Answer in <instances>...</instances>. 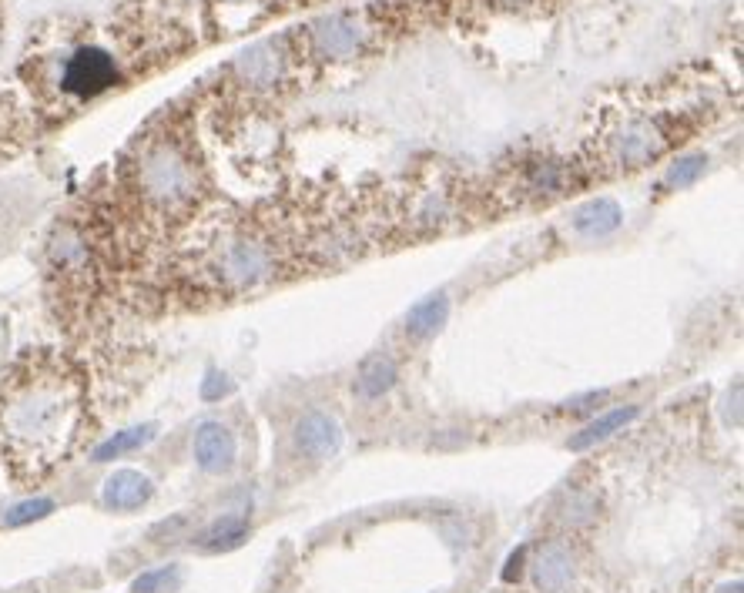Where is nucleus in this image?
<instances>
[{
  "instance_id": "ddd939ff",
  "label": "nucleus",
  "mask_w": 744,
  "mask_h": 593,
  "mask_svg": "<svg viewBox=\"0 0 744 593\" xmlns=\"http://www.w3.org/2000/svg\"><path fill=\"white\" fill-rule=\"evenodd\" d=\"M637 416H641V409H637V406L610 409V413H604L600 419H594V423H587V429H580V433H577L574 439H570V449H574V453H580V449H590V446L604 443V439L614 436L617 429L631 426Z\"/></svg>"
},
{
  "instance_id": "412c9836",
  "label": "nucleus",
  "mask_w": 744,
  "mask_h": 593,
  "mask_svg": "<svg viewBox=\"0 0 744 593\" xmlns=\"http://www.w3.org/2000/svg\"><path fill=\"white\" fill-rule=\"evenodd\" d=\"M232 392V382H228L222 372H208L205 376V382H202V399H208V403H215V399H222V396H228Z\"/></svg>"
},
{
  "instance_id": "2eb2a0df",
  "label": "nucleus",
  "mask_w": 744,
  "mask_h": 593,
  "mask_svg": "<svg viewBox=\"0 0 744 593\" xmlns=\"http://www.w3.org/2000/svg\"><path fill=\"white\" fill-rule=\"evenodd\" d=\"M245 537H248V520L238 513H228L208 526L202 540H198V547L208 553H222V550H235L238 543H245Z\"/></svg>"
},
{
  "instance_id": "0eeeda50",
  "label": "nucleus",
  "mask_w": 744,
  "mask_h": 593,
  "mask_svg": "<svg viewBox=\"0 0 744 593\" xmlns=\"http://www.w3.org/2000/svg\"><path fill=\"white\" fill-rule=\"evenodd\" d=\"M195 463L205 473H228L235 463V436L222 423H202L195 433Z\"/></svg>"
},
{
  "instance_id": "5701e85b",
  "label": "nucleus",
  "mask_w": 744,
  "mask_h": 593,
  "mask_svg": "<svg viewBox=\"0 0 744 593\" xmlns=\"http://www.w3.org/2000/svg\"><path fill=\"white\" fill-rule=\"evenodd\" d=\"M523 557H527V547H520V550H513L510 553V560H507V567H503V580H517L520 577V567H523Z\"/></svg>"
},
{
  "instance_id": "a211bd4d",
  "label": "nucleus",
  "mask_w": 744,
  "mask_h": 593,
  "mask_svg": "<svg viewBox=\"0 0 744 593\" xmlns=\"http://www.w3.org/2000/svg\"><path fill=\"white\" fill-rule=\"evenodd\" d=\"M51 513H54V500H47V496H34V500L11 506L4 516V523L7 526H27L34 520H44V516H51Z\"/></svg>"
},
{
  "instance_id": "7ed1b4c3",
  "label": "nucleus",
  "mask_w": 744,
  "mask_h": 593,
  "mask_svg": "<svg viewBox=\"0 0 744 593\" xmlns=\"http://www.w3.org/2000/svg\"><path fill=\"white\" fill-rule=\"evenodd\" d=\"M114 81H118V64L104 47H78L61 71V88L81 101L98 98L114 88Z\"/></svg>"
},
{
  "instance_id": "b1692460",
  "label": "nucleus",
  "mask_w": 744,
  "mask_h": 593,
  "mask_svg": "<svg viewBox=\"0 0 744 593\" xmlns=\"http://www.w3.org/2000/svg\"><path fill=\"white\" fill-rule=\"evenodd\" d=\"M714 593H741V580H731V583H721Z\"/></svg>"
},
{
  "instance_id": "6ab92c4d",
  "label": "nucleus",
  "mask_w": 744,
  "mask_h": 593,
  "mask_svg": "<svg viewBox=\"0 0 744 593\" xmlns=\"http://www.w3.org/2000/svg\"><path fill=\"white\" fill-rule=\"evenodd\" d=\"M181 583V570L178 567H158V570H145L141 577L131 583L135 593H161V590H175Z\"/></svg>"
},
{
  "instance_id": "f03ea898",
  "label": "nucleus",
  "mask_w": 744,
  "mask_h": 593,
  "mask_svg": "<svg viewBox=\"0 0 744 593\" xmlns=\"http://www.w3.org/2000/svg\"><path fill=\"white\" fill-rule=\"evenodd\" d=\"M135 188L141 191L145 202L165 208V212H175V208L195 202L198 168L178 141L155 138L141 148L135 161Z\"/></svg>"
},
{
  "instance_id": "4be33fe9",
  "label": "nucleus",
  "mask_w": 744,
  "mask_h": 593,
  "mask_svg": "<svg viewBox=\"0 0 744 593\" xmlns=\"http://www.w3.org/2000/svg\"><path fill=\"white\" fill-rule=\"evenodd\" d=\"M567 523H584V520H590L594 516V500L590 496H574V503L567 506Z\"/></svg>"
},
{
  "instance_id": "f8f14e48",
  "label": "nucleus",
  "mask_w": 744,
  "mask_h": 593,
  "mask_svg": "<svg viewBox=\"0 0 744 593\" xmlns=\"http://www.w3.org/2000/svg\"><path fill=\"white\" fill-rule=\"evenodd\" d=\"M533 580L547 593L564 590L567 583L574 580V557H570V550L560 547V543H547V547L540 550L537 567H533Z\"/></svg>"
},
{
  "instance_id": "9d476101",
  "label": "nucleus",
  "mask_w": 744,
  "mask_h": 593,
  "mask_svg": "<svg viewBox=\"0 0 744 593\" xmlns=\"http://www.w3.org/2000/svg\"><path fill=\"white\" fill-rule=\"evenodd\" d=\"M235 74L238 81H245L248 88H269V84L279 81L282 74V54L275 44H259L252 51H245L235 61Z\"/></svg>"
},
{
  "instance_id": "423d86ee",
  "label": "nucleus",
  "mask_w": 744,
  "mask_h": 593,
  "mask_svg": "<svg viewBox=\"0 0 744 593\" xmlns=\"http://www.w3.org/2000/svg\"><path fill=\"white\" fill-rule=\"evenodd\" d=\"M366 41V24L352 14H336L326 17L312 27V44L329 57H352Z\"/></svg>"
},
{
  "instance_id": "9b49d317",
  "label": "nucleus",
  "mask_w": 744,
  "mask_h": 593,
  "mask_svg": "<svg viewBox=\"0 0 744 593\" xmlns=\"http://www.w3.org/2000/svg\"><path fill=\"white\" fill-rule=\"evenodd\" d=\"M620 222H624V212L614 198H594V202L580 205L574 215V232L584 238H607L614 235Z\"/></svg>"
},
{
  "instance_id": "f257e3e1",
  "label": "nucleus",
  "mask_w": 744,
  "mask_h": 593,
  "mask_svg": "<svg viewBox=\"0 0 744 593\" xmlns=\"http://www.w3.org/2000/svg\"><path fill=\"white\" fill-rule=\"evenodd\" d=\"M74 389L61 376H31L17 382L0 406V429L17 453L54 459L74 433Z\"/></svg>"
},
{
  "instance_id": "4468645a",
  "label": "nucleus",
  "mask_w": 744,
  "mask_h": 593,
  "mask_svg": "<svg viewBox=\"0 0 744 593\" xmlns=\"http://www.w3.org/2000/svg\"><path fill=\"white\" fill-rule=\"evenodd\" d=\"M396 386V366L393 359L386 356H372L359 366V376H356V389L362 399H379L386 396L389 389Z\"/></svg>"
},
{
  "instance_id": "39448f33",
  "label": "nucleus",
  "mask_w": 744,
  "mask_h": 593,
  "mask_svg": "<svg viewBox=\"0 0 744 593\" xmlns=\"http://www.w3.org/2000/svg\"><path fill=\"white\" fill-rule=\"evenodd\" d=\"M292 439H295V446H299V453L312 456V459H329L342 449L339 423L326 413H316V409L295 419Z\"/></svg>"
},
{
  "instance_id": "f3484780",
  "label": "nucleus",
  "mask_w": 744,
  "mask_h": 593,
  "mask_svg": "<svg viewBox=\"0 0 744 593\" xmlns=\"http://www.w3.org/2000/svg\"><path fill=\"white\" fill-rule=\"evenodd\" d=\"M155 436H158V426L155 423L121 429V433H114L111 439H104V443L94 449V463H108V459H118L124 453H135V449L148 446Z\"/></svg>"
},
{
  "instance_id": "20e7f679",
  "label": "nucleus",
  "mask_w": 744,
  "mask_h": 593,
  "mask_svg": "<svg viewBox=\"0 0 744 593\" xmlns=\"http://www.w3.org/2000/svg\"><path fill=\"white\" fill-rule=\"evenodd\" d=\"M218 275L228 289H255L275 275V255L265 242L255 238H238L218 258Z\"/></svg>"
},
{
  "instance_id": "6e6552de",
  "label": "nucleus",
  "mask_w": 744,
  "mask_h": 593,
  "mask_svg": "<svg viewBox=\"0 0 744 593\" xmlns=\"http://www.w3.org/2000/svg\"><path fill=\"white\" fill-rule=\"evenodd\" d=\"M151 493H155V483L141 470H118L104 480L101 500L111 510H138V506H145L151 500Z\"/></svg>"
},
{
  "instance_id": "aec40b11",
  "label": "nucleus",
  "mask_w": 744,
  "mask_h": 593,
  "mask_svg": "<svg viewBox=\"0 0 744 593\" xmlns=\"http://www.w3.org/2000/svg\"><path fill=\"white\" fill-rule=\"evenodd\" d=\"M704 168H708V158H704V155H688V158L674 161V165L667 168V185H671V188H688L704 175Z\"/></svg>"
},
{
  "instance_id": "1a4fd4ad",
  "label": "nucleus",
  "mask_w": 744,
  "mask_h": 593,
  "mask_svg": "<svg viewBox=\"0 0 744 593\" xmlns=\"http://www.w3.org/2000/svg\"><path fill=\"white\" fill-rule=\"evenodd\" d=\"M657 148H661V135H657L654 124L651 121H634L617 135L614 158L624 168H637V165H644V161H651L657 155Z\"/></svg>"
},
{
  "instance_id": "dca6fc26",
  "label": "nucleus",
  "mask_w": 744,
  "mask_h": 593,
  "mask_svg": "<svg viewBox=\"0 0 744 593\" xmlns=\"http://www.w3.org/2000/svg\"><path fill=\"white\" fill-rule=\"evenodd\" d=\"M446 319H450V299H446V295H429V299L416 302L413 309H409L406 325L413 336L426 339V336H433V332H440Z\"/></svg>"
}]
</instances>
